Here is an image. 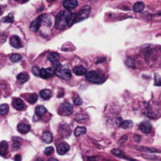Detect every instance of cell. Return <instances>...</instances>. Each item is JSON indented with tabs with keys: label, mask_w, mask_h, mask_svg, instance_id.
<instances>
[{
	"label": "cell",
	"mask_w": 161,
	"mask_h": 161,
	"mask_svg": "<svg viewBox=\"0 0 161 161\" xmlns=\"http://www.w3.org/2000/svg\"><path fill=\"white\" fill-rule=\"evenodd\" d=\"M54 68H55V74L58 77H60L62 79L65 80H68L69 79L72 77V73L68 69L64 68L59 62L55 65H53Z\"/></svg>",
	"instance_id": "1"
},
{
	"label": "cell",
	"mask_w": 161,
	"mask_h": 161,
	"mask_svg": "<svg viewBox=\"0 0 161 161\" xmlns=\"http://www.w3.org/2000/svg\"><path fill=\"white\" fill-rule=\"evenodd\" d=\"M86 80L93 83H102L105 81V78L101 74L96 71H91L86 74Z\"/></svg>",
	"instance_id": "2"
},
{
	"label": "cell",
	"mask_w": 161,
	"mask_h": 161,
	"mask_svg": "<svg viewBox=\"0 0 161 161\" xmlns=\"http://www.w3.org/2000/svg\"><path fill=\"white\" fill-rule=\"evenodd\" d=\"M68 13L65 11H60V13H58L57 17H56L55 20V27L57 29L61 30L65 28L67 22H66V18L68 16Z\"/></svg>",
	"instance_id": "3"
},
{
	"label": "cell",
	"mask_w": 161,
	"mask_h": 161,
	"mask_svg": "<svg viewBox=\"0 0 161 161\" xmlns=\"http://www.w3.org/2000/svg\"><path fill=\"white\" fill-rule=\"evenodd\" d=\"M90 13H91V7L89 6H86L82 8L78 13H77V14H76L75 24L80 22L82 20L86 19L89 17V15H90Z\"/></svg>",
	"instance_id": "4"
},
{
	"label": "cell",
	"mask_w": 161,
	"mask_h": 161,
	"mask_svg": "<svg viewBox=\"0 0 161 161\" xmlns=\"http://www.w3.org/2000/svg\"><path fill=\"white\" fill-rule=\"evenodd\" d=\"M58 112H60V115H63V116H69V115H71V114L72 113L73 107L70 103L65 102V103L60 105V108L58 109Z\"/></svg>",
	"instance_id": "5"
},
{
	"label": "cell",
	"mask_w": 161,
	"mask_h": 161,
	"mask_svg": "<svg viewBox=\"0 0 161 161\" xmlns=\"http://www.w3.org/2000/svg\"><path fill=\"white\" fill-rule=\"evenodd\" d=\"M44 17H45L44 14H41L39 17H38L36 19H35V20H33L30 25L31 30L32 31V32H36L39 30V28H40L41 24L43 22V18H44Z\"/></svg>",
	"instance_id": "6"
},
{
	"label": "cell",
	"mask_w": 161,
	"mask_h": 161,
	"mask_svg": "<svg viewBox=\"0 0 161 161\" xmlns=\"http://www.w3.org/2000/svg\"><path fill=\"white\" fill-rule=\"evenodd\" d=\"M53 73H55V68H42L40 70V77L43 79H47L51 77Z\"/></svg>",
	"instance_id": "7"
},
{
	"label": "cell",
	"mask_w": 161,
	"mask_h": 161,
	"mask_svg": "<svg viewBox=\"0 0 161 161\" xmlns=\"http://www.w3.org/2000/svg\"><path fill=\"white\" fill-rule=\"evenodd\" d=\"M78 6L77 0H64L63 6L66 10H72Z\"/></svg>",
	"instance_id": "8"
},
{
	"label": "cell",
	"mask_w": 161,
	"mask_h": 161,
	"mask_svg": "<svg viewBox=\"0 0 161 161\" xmlns=\"http://www.w3.org/2000/svg\"><path fill=\"white\" fill-rule=\"evenodd\" d=\"M152 130L151 123L148 122V121H144L140 124V131L142 133L148 134Z\"/></svg>",
	"instance_id": "9"
},
{
	"label": "cell",
	"mask_w": 161,
	"mask_h": 161,
	"mask_svg": "<svg viewBox=\"0 0 161 161\" xmlns=\"http://www.w3.org/2000/svg\"><path fill=\"white\" fill-rule=\"evenodd\" d=\"M69 148H70V147L68 144L60 143L57 147V152L59 155H64L69 150Z\"/></svg>",
	"instance_id": "10"
},
{
	"label": "cell",
	"mask_w": 161,
	"mask_h": 161,
	"mask_svg": "<svg viewBox=\"0 0 161 161\" xmlns=\"http://www.w3.org/2000/svg\"><path fill=\"white\" fill-rule=\"evenodd\" d=\"M10 44L13 47L16 48V49H19L21 47V43H20V38L17 36V35H13L10 39Z\"/></svg>",
	"instance_id": "11"
},
{
	"label": "cell",
	"mask_w": 161,
	"mask_h": 161,
	"mask_svg": "<svg viewBox=\"0 0 161 161\" xmlns=\"http://www.w3.org/2000/svg\"><path fill=\"white\" fill-rule=\"evenodd\" d=\"M73 72L75 73L76 75H77V76H84V75H86L87 70L83 66L79 65L73 68Z\"/></svg>",
	"instance_id": "12"
},
{
	"label": "cell",
	"mask_w": 161,
	"mask_h": 161,
	"mask_svg": "<svg viewBox=\"0 0 161 161\" xmlns=\"http://www.w3.org/2000/svg\"><path fill=\"white\" fill-rule=\"evenodd\" d=\"M18 129L21 134H27L30 131V126L26 123H20L18 125Z\"/></svg>",
	"instance_id": "13"
},
{
	"label": "cell",
	"mask_w": 161,
	"mask_h": 161,
	"mask_svg": "<svg viewBox=\"0 0 161 161\" xmlns=\"http://www.w3.org/2000/svg\"><path fill=\"white\" fill-rule=\"evenodd\" d=\"M47 58L48 60L53 63V65H55V64L58 63V60L60 59V56H59L58 53L53 52V53H51L47 56Z\"/></svg>",
	"instance_id": "14"
},
{
	"label": "cell",
	"mask_w": 161,
	"mask_h": 161,
	"mask_svg": "<svg viewBox=\"0 0 161 161\" xmlns=\"http://www.w3.org/2000/svg\"><path fill=\"white\" fill-rule=\"evenodd\" d=\"M76 14L77 13H68L66 18V22H67V25L71 27L75 24V20L76 18Z\"/></svg>",
	"instance_id": "15"
},
{
	"label": "cell",
	"mask_w": 161,
	"mask_h": 161,
	"mask_svg": "<svg viewBox=\"0 0 161 161\" xmlns=\"http://www.w3.org/2000/svg\"><path fill=\"white\" fill-rule=\"evenodd\" d=\"M13 105L17 110H21L24 108V102L20 98H16L13 100Z\"/></svg>",
	"instance_id": "16"
},
{
	"label": "cell",
	"mask_w": 161,
	"mask_h": 161,
	"mask_svg": "<svg viewBox=\"0 0 161 161\" xmlns=\"http://www.w3.org/2000/svg\"><path fill=\"white\" fill-rule=\"evenodd\" d=\"M52 96V94H51V91L50 90H47V89H44L43 91H40V97L44 100H48L50 99Z\"/></svg>",
	"instance_id": "17"
},
{
	"label": "cell",
	"mask_w": 161,
	"mask_h": 161,
	"mask_svg": "<svg viewBox=\"0 0 161 161\" xmlns=\"http://www.w3.org/2000/svg\"><path fill=\"white\" fill-rule=\"evenodd\" d=\"M145 9V4L142 2H138L134 5L133 10L135 13H139L141 12Z\"/></svg>",
	"instance_id": "18"
},
{
	"label": "cell",
	"mask_w": 161,
	"mask_h": 161,
	"mask_svg": "<svg viewBox=\"0 0 161 161\" xmlns=\"http://www.w3.org/2000/svg\"><path fill=\"white\" fill-rule=\"evenodd\" d=\"M43 139L44 142L46 144H50L52 141V139H53V135L50 132V131H46L45 133L43 134Z\"/></svg>",
	"instance_id": "19"
},
{
	"label": "cell",
	"mask_w": 161,
	"mask_h": 161,
	"mask_svg": "<svg viewBox=\"0 0 161 161\" xmlns=\"http://www.w3.org/2000/svg\"><path fill=\"white\" fill-rule=\"evenodd\" d=\"M35 114L38 116H43L46 112V109L44 106L38 105L35 108Z\"/></svg>",
	"instance_id": "20"
},
{
	"label": "cell",
	"mask_w": 161,
	"mask_h": 161,
	"mask_svg": "<svg viewBox=\"0 0 161 161\" xmlns=\"http://www.w3.org/2000/svg\"><path fill=\"white\" fill-rule=\"evenodd\" d=\"M17 79L20 83H25L28 80L29 77H28V74H26V73H20L17 76Z\"/></svg>",
	"instance_id": "21"
},
{
	"label": "cell",
	"mask_w": 161,
	"mask_h": 161,
	"mask_svg": "<svg viewBox=\"0 0 161 161\" xmlns=\"http://www.w3.org/2000/svg\"><path fill=\"white\" fill-rule=\"evenodd\" d=\"M43 24L47 27H51L53 24V17L52 15H46L44 17L43 20Z\"/></svg>",
	"instance_id": "22"
},
{
	"label": "cell",
	"mask_w": 161,
	"mask_h": 161,
	"mask_svg": "<svg viewBox=\"0 0 161 161\" xmlns=\"http://www.w3.org/2000/svg\"><path fill=\"white\" fill-rule=\"evenodd\" d=\"M8 148V144L6 141H2L1 143V146H0V154L1 156H4L7 153Z\"/></svg>",
	"instance_id": "23"
},
{
	"label": "cell",
	"mask_w": 161,
	"mask_h": 161,
	"mask_svg": "<svg viewBox=\"0 0 161 161\" xmlns=\"http://www.w3.org/2000/svg\"><path fill=\"white\" fill-rule=\"evenodd\" d=\"M86 132V129L85 127H77L75 131H74V134H75L76 137H79L81 134H84Z\"/></svg>",
	"instance_id": "24"
},
{
	"label": "cell",
	"mask_w": 161,
	"mask_h": 161,
	"mask_svg": "<svg viewBox=\"0 0 161 161\" xmlns=\"http://www.w3.org/2000/svg\"><path fill=\"white\" fill-rule=\"evenodd\" d=\"M125 64L127 65V66H128L130 68H135V60L134 59L132 58H127L126 61H125Z\"/></svg>",
	"instance_id": "25"
},
{
	"label": "cell",
	"mask_w": 161,
	"mask_h": 161,
	"mask_svg": "<svg viewBox=\"0 0 161 161\" xmlns=\"http://www.w3.org/2000/svg\"><path fill=\"white\" fill-rule=\"evenodd\" d=\"M8 111H9V105L7 104H3L0 106V113L2 116H4L7 113Z\"/></svg>",
	"instance_id": "26"
},
{
	"label": "cell",
	"mask_w": 161,
	"mask_h": 161,
	"mask_svg": "<svg viewBox=\"0 0 161 161\" xmlns=\"http://www.w3.org/2000/svg\"><path fill=\"white\" fill-rule=\"evenodd\" d=\"M21 59H22V57L18 53H13V54L10 56V60H12L13 62H18Z\"/></svg>",
	"instance_id": "27"
},
{
	"label": "cell",
	"mask_w": 161,
	"mask_h": 161,
	"mask_svg": "<svg viewBox=\"0 0 161 161\" xmlns=\"http://www.w3.org/2000/svg\"><path fill=\"white\" fill-rule=\"evenodd\" d=\"M37 100H38V95L36 94H32L28 98V101L31 104H35Z\"/></svg>",
	"instance_id": "28"
},
{
	"label": "cell",
	"mask_w": 161,
	"mask_h": 161,
	"mask_svg": "<svg viewBox=\"0 0 161 161\" xmlns=\"http://www.w3.org/2000/svg\"><path fill=\"white\" fill-rule=\"evenodd\" d=\"M133 125V122L131 120H126V121H123V123H122V125H121V127L123 129H127L129 127H131V126Z\"/></svg>",
	"instance_id": "29"
},
{
	"label": "cell",
	"mask_w": 161,
	"mask_h": 161,
	"mask_svg": "<svg viewBox=\"0 0 161 161\" xmlns=\"http://www.w3.org/2000/svg\"><path fill=\"white\" fill-rule=\"evenodd\" d=\"M40 70L41 69L39 68L38 66H33L32 69V72L35 76H40Z\"/></svg>",
	"instance_id": "30"
},
{
	"label": "cell",
	"mask_w": 161,
	"mask_h": 161,
	"mask_svg": "<svg viewBox=\"0 0 161 161\" xmlns=\"http://www.w3.org/2000/svg\"><path fill=\"white\" fill-rule=\"evenodd\" d=\"M44 153H45L46 155H47V156L52 155L53 153V148L52 146H49L47 148H46V149L44 150Z\"/></svg>",
	"instance_id": "31"
},
{
	"label": "cell",
	"mask_w": 161,
	"mask_h": 161,
	"mask_svg": "<svg viewBox=\"0 0 161 161\" xmlns=\"http://www.w3.org/2000/svg\"><path fill=\"white\" fill-rule=\"evenodd\" d=\"M74 105H81L82 104H83V101H82V99H81L79 96H77L76 98H74Z\"/></svg>",
	"instance_id": "32"
},
{
	"label": "cell",
	"mask_w": 161,
	"mask_h": 161,
	"mask_svg": "<svg viewBox=\"0 0 161 161\" xmlns=\"http://www.w3.org/2000/svg\"><path fill=\"white\" fill-rule=\"evenodd\" d=\"M155 85L159 86H161V77L158 74L155 75Z\"/></svg>",
	"instance_id": "33"
},
{
	"label": "cell",
	"mask_w": 161,
	"mask_h": 161,
	"mask_svg": "<svg viewBox=\"0 0 161 161\" xmlns=\"http://www.w3.org/2000/svg\"><path fill=\"white\" fill-rule=\"evenodd\" d=\"M3 22H13V16L12 14H10L7 17H6L3 19Z\"/></svg>",
	"instance_id": "34"
},
{
	"label": "cell",
	"mask_w": 161,
	"mask_h": 161,
	"mask_svg": "<svg viewBox=\"0 0 161 161\" xmlns=\"http://www.w3.org/2000/svg\"><path fill=\"white\" fill-rule=\"evenodd\" d=\"M112 153L114 154L115 156H123V152H121L120 149H116V148H115V149H113L112 151Z\"/></svg>",
	"instance_id": "35"
},
{
	"label": "cell",
	"mask_w": 161,
	"mask_h": 161,
	"mask_svg": "<svg viewBox=\"0 0 161 161\" xmlns=\"http://www.w3.org/2000/svg\"><path fill=\"white\" fill-rule=\"evenodd\" d=\"M139 149H140L141 151H148V152H158L155 148H146V147H141V148H138Z\"/></svg>",
	"instance_id": "36"
},
{
	"label": "cell",
	"mask_w": 161,
	"mask_h": 161,
	"mask_svg": "<svg viewBox=\"0 0 161 161\" xmlns=\"http://www.w3.org/2000/svg\"><path fill=\"white\" fill-rule=\"evenodd\" d=\"M0 36H1V37H0V39H1V43H5L6 40V35L5 33H2Z\"/></svg>",
	"instance_id": "37"
},
{
	"label": "cell",
	"mask_w": 161,
	"mask_h": 161,
	"mask_svg": "<svg viewBox=\"0 0 161 161\" xmlns=\"http://www.w3.org/2000/svg\"><path fill=\"white\" fill-rule=\"evenodd\" d=\"M14 160H15V161H21V156H20V155H19V154L16 155L15 157H14Z\"/></svg>",
	"instance_id": "38"
},
{
	"label": "cell",
	"mask_w": 161,
	"mask_h": 161,
	"mask_svg": "<svg viewBox=\"0 0 161 161\" xmlns=\"http://www.w3.org/2000/svg\"><path fill=\"white\" fill-rule=\"evenodd\" d=\"M134 140H135L137 142L140 141H141V136H140V135H135V136H134Z\"/></svg>",
	"instance_id": "39"
},
{
	"label": "cell",
	"mask_w": 161,
	"mask_h": 161,
	"mask_svg": "<svg viewBox=\"0 0 161 161\" xmlns=\"http://www.w3.org/2000/svg\"><path fill=\"white\" fill-rule=\"evenodd\" d=\"M99 60H97V61H96V63L98 64V63H102L104 60H105V58H98Z\"/></svg>",
	"instance_id": "40"
},
{
	"label": "cell",
	"mask_w": 161,
	"mask_h": 161,
	"mask_svg": "<svg viewBox=\"0 0 161 161\" xmlns=\"http://www.w3.org/2000/svg\"><path fill=\"white\" fill-rule=\"evenodd\" d=\"M20 142H14L13 145V147H14V148H19V147H20Z\"/></svg>",
	"instance_id": "41"
},
{
	"label": "cell",
	"mask_w": 161,
	"mask_h": 161,
	"mask_svg": "<svg viewBox=\"0 0 161 161\" xmlns=\"http://www.w3.org/2000/svg\"><path fill=\"white\" fill-rule=\"evenodd\" d=\"M122 123H123V122H122V118L117 119V125H120V126H121V125H122Z\"/></svg>",
	"instance_id": "42"
},
{
	"label": "cell",
	"mask_w": 161,
	"mask_h": 161,
	"mask_svg": "<svg viewBox=\"0 0 161 161\" xmlns=\"http://www.w3.org/2000/svg\"><path fill=\"white\" fill-rule=\"evenodd\" d=\"M87 160L88 161H97L94 158V157H89V158L87 159Z\"/></svg>",
	"instance_id": "43"
},
{
	"label": "cell",
	"mask_w": 161,
	"mask_h": 161,
	"mask_svg": "<svg viewBox=\"0 0 161 161\" xmlns=\"http://www.w3.org/2000/svg\"><path fill=\"white\" fill-rule=\"evenodd\" d=\"M48 161H58V160H56V159H54V158H51V159H50V160H49Z\"/></svg>",
	"instance_id": "44"
},
{
	"label": "cell",
	"mask_w": 161,
	"mask_h": 161,
	"mask_svg": "<svg viewBox=\"0 0 161 161\" xmlns=\"http://www.w3.org/2000/svg\"><path fill=\"white\" fill-rule=\"evenodd\" d=\"M54 0H48V2H53Z\"/></svg>",
	"instance_id": "45"
},
{
	"label": "cell",
	"mask_w": 161,
	"mask_h": 161,
	"mask_svg": "<svg viewBox=\"0 0 161 161\" xmlns=\"http://www.w3.org/2000/svg\"><path fill=\"white\" fill-rule=\"evenodd\" d=\"M36 161H43V160H36Z\"/></svg>",
	"instance_id": "46"
},
{
	"label": "cell",
	"mask_w": 161,
	"mask_h": 161,
	"mask_svg": "<svg viewBox=\"0 0 161 161\" xmlns=\"http://www.w3.org/2000/svg\"><path fill=\"white\" fill-rule=\"evenodd\" d=\"M15 1H18V0H15Z\"/></svg>",
	"instance_id": "47"
}]
</instances>
